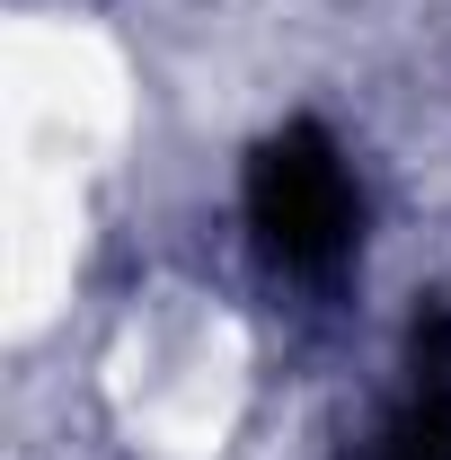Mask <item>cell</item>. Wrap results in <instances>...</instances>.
Returning <instances> with one entry per match:
<instances>
[{"mask_svg": "<svg viewBox=\"0 0 451 460\" xmlns=\"http://www.w3.org/2000/svg\"><path fill=\"white\" fill-rule=\"evenodd\" d=\"M248 230L283 275H337L363 239V195L345 177V151L319 124H283L248 151Z\"/></svg>", "mask_w": 451, "mask_h": 460, "instance_id": "cell-1", "label": "cell"}, {"mask_svg": "<svg viewBox=\"0 0 451 460\" xmlns=\"http://www.w3.org/2000/svg\"><path fill=\"white\" fill-rule=\"evenodd\" d=\"M363 460H451V310L416 319V381Z\"/></svg>", "mask_w": 451, "mask_h": 460, "instance_id": "cell-2", "label": "cell"}]
</instances>
